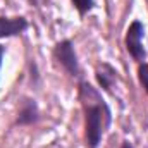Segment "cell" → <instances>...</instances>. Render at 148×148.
Returning a JSON list of instances; mask_svg holds the SVG:
<instances>
[{
  "label": "cell",
  "instance_id": "cell-1",
  "mask_svg": "<svg viewBox=\"0 0 148 148\" xmlns=\"http://www.w3.org/2000/svg\"><path fill=\"white\" fill-rule=\"evenodd\" d=\"M79 98L84 109V129H86V145L97 148L102 141L105 129L112 122V112L102 95L90 84H79Z\"/></svg>",
  "mask_w": 148,
  "mask_h": 148
},
{
  "label": "cell",
  "instance_id": "cell-2",
  "mask_svg": "<svg viewBox=\"0 0 148 148\" xmlns=\"http://www.w3.org/2000/svg\"><path fill=\"white\" fill-rule=\"evenodd\" d=\"M143 36H145L143 23L133 21L126 33V48H127L129 55L138 62H143L147 59V50L143 47Z\"/></svg>",
  "mask_w": 148,
  "mask_h": 148
},
{
  "label": "cell",
  "instance_id": "cell-3",
  "mask_svg": "<svg viewBox=\"0 0 148 148\" xmlns=\"http://www.w3.org/2000/svg\"><path fill=\"white\" fill-rule=\"evenodd\" d=\"M53 57L71 76H79V62L71 40H64L57 43L53 48Z\"/></svg>",
  "mask_w": 148,
  "mask_h": 148
},
{
  "label": "cell",
  "instance_id": "cell-4",
  "mask_svg": "<svg viewBox=\"0 0 148 148\" xmlns=\"http://www.w3.org/2000/svg\"><path fill=\"white\" fill-rule=\"evenodd\" d=\"M28 29V21L24 17H0V38L17 36Z\"/></svg>",
  "mask_w": 148,
  "mask_h": 148
},
{
  "label": "cell",
  "instance_id": "cell-5",
  "mask_svg": "<svg viewBox=\"0 0 148 148\" xmlns=\"http://www.w3.org/2000/svg\"><path fill=\"white\" fill-rule=\"evenodd\" d=\"M38 117H40V110H38V105L33 98H24L23 103H21V110L17 114V124L21 126H26V124H33L36 122Z\"/></svg>",
  "mask_w": 148,
  "mask_h": 148
},
{
  "label": "cell",
  "instance_id": "cell-6",
  "mask_svg": "<svg viewBox=\"0 0 148 148\" xmlns=\"http://www.w3.org/2000/svg\"><path fill=\"white\" fill-rule=\"evenodd\" d=\"M97 79H98V84L103 90L109 91L112 88V84L115 83V79H117V73L110 64H100L97 67Z\"/></svg>",
  "mask_w": 148,
  "mask_h": 148
},
{
  "label": "cell",
  "instance_id": "cell-7",
  "mask_svg": "<svg viewBox=\"0 0 148 148\" xmlns=\"http://www.w3.org/2000/svg\"><path fill=\"white\" fill-rule=\"evenodd\" d=\"M71 2L81 16H84L86 12H90L95 7V0H71Z\"/></svg>",
  "mask_w": 148,
  "mask_h": 148
},
{
  "label": "cell",
  "instance_id": "cell-8",
  "mask_svg": "<svg viewBox=\"0 0 148 148\" xmlns=\"http://www.w3.org/2000/svg\"><path fill=\"white\" fill-rule=\"evenodd\" d=\"M138 77H140L141 86L145 88V91L148 93V64L147 62L140 64V67H138Z\"/></svg>",
  "mask_w": 148,
  "mask_h": 148
},
{
  "label": "cell",
  "instance_id": "cell-9",
  "mask_svg": "<svg viewBox=\"0 0 148 148\" xmlns=\"http://www.w3.org/2000/svg\"><path fill=\"white\" fill-rule=\"evenodd\" d=\"M3 53H5V47L0 45V67H2V59H3Z\"/></svg>",
  "mask_w": 148,
  "mask_h": 148
},
{
  "label": "cell",
  "instance_id": "cell-10",
  "mask_svg": "<svg viewBox=\"0 0 148 148\" xmlns=\"http://www.w3.org/2000/svg\"><path fill=\"white\" fill-rule=\"evenodd\" d=\"M122 148H133V145H131L129 141H124V143H122Z\"/></svg>",
  "mask_w": 148,
  "mask_h": 148
}]
</instances>
